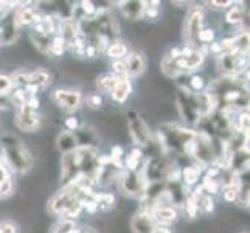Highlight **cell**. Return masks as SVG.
Instances as JSON below:
<instances>
[{
    "label": "cell",
    "instance_id": "cell-6",
    "mask_svg": "<svg viewBox=\"0 0 250 233\" xmlns=\"http://www.w3.org/2000/svg\"><path fill=\"white\" fill-rule=\"evenodd\" d=\"M53 101L59 107H62L64 110L73 112L76 109L81 107L83 97L80 92L76 90H64V89H58L53 93Z\"/></svg>",
    "mask_w": 250,
    "mask_h": 233
},
{
    "label": "cell",
    "instance_id": "cell-2",
    "mask_svg": "<svg viewBox=\"0 0 250 233\" xmlns=\"http://www.w3.org/2000/svg\"><path fill=\"white\" fill-rule=\"evenodd\" d=\"M146 180L142 172L125 169L118 177V187L122 193L129 197H142L146 190Z\"/></svg>",
    "mask_w": 250,
    "mask_h": 233
},
{
    "label": "cell",
    "instance_id": "cell-5",
    "mask_svg": "<svg viewBox=\"0 0 250 233\" xmlns=\"http://www.w3.org/2000/svg\"><path fill=\"white\" fill-rule=\"evenodd\" d=\"M127 126H129V131H131L132 140L137 145H140V146L149 145L151 131H149L148 125L143 122V118L137 114V112H134V110L127 112Z\"/></svg>",
    "mask_w": 250,
    "mask_h": 233
},
{
    "label": "cell",
    "instance_id": "cell-40",
    "mask_svg": "<svg viewBox=\"0 0 250 233\" xmlns=\"http://www.w3.org/2000/svg\"><path fill=\"white\" fill-rule=\"evenodd\" d=\"M6 180H10V174H8V169L3 167V165H0V187H2Z\"/></svg>",
    "mask_w": 250,
    "mask_h": 233
},
{
    "label": "cell",
    "instance_id": "cell-1",
    "mask_svg": "<svg viewBox=\"0 0 250 233\" xmlns=\"http://www.w3.org/2000/svg\"><path fill=\"white\" fill-rule=\"evenodd\" d=\"M3 159L14 171L25 172L33 167V157L22 145V142L13 134H5L2 137Z\"/></svg>",
    "mask_w": 250,
    "mask_h": 233
},
{
    "label": "cell",
    "instance_id": "cell-24",
    "mask_svg": "<svg viewBox=\"0 0 250 233\" xmlns=\"http://www.w3.org/2000/svg\"><path fill=\"white\" fill-rule=\"evenodd\" d=\"M75 230H76L75 229V221L62 218V219H59L53 226V229H51V233H73Z\"/></svg>",
    "mask_w": 250,
    "mask_h": 233
},
{
    "label": "cell",
    "instance_id": "cell-23",
    "mask_svg": "<svg viewBox=\"0 0 250 233\" xmlns=\"http://www.w3.org/2000/svg\"><path fill=\"white\" fill-rule=\"evenodd\" d=\"M126 53H127V47L125 44H122V42H112L106 50V55L109 58H114L115 61L117 59H122Z\"/></svg>",
    "mask_w": 250,
    "mask_h": 233
},
{
    "label": "cell",
    "instance_id": "cell-42",
    "mask_svg": "<svg viewBox=\"0 0 250 233\" xmlns=\"http://www.w3.org/2000/svg\"><path fill=\"white\" fill-rule=\"evenodd\" d=\"M236 196H238V191L235 188H229L226 191V199L227 201H236Z\"/></svg>",
    "mask_w": 250,
    "mask_h": 233
},
{
    "label": "cell",
    "instance_id": "cell-34",
    "mask_svg": "<svg viewBox=\"0 0 250 233\" xmlns=\"http://www.w3.org/2000/svg\"><path fill=\"white\" fill-rule=\"evenodd\" d=\"M197 207H199V205L196 204L194 197H188V199H187V210H188V216H189V218H194V216H196Z\"/></svg>",
    "mask_w": 250,
    "mask_h": 233
},
{
    "label": "cell",
    "instance_id": "cell-4",
    "mask_svg": "<svg viewBox=\"0 0 250 233\" xmlns=\"http://www.w3.org/2000/svg\"><path fill=\"white\" fill-rule=\"evenodd\" d=\"M80 197L78 188L76 185H68L64 187L61 191H58L48 202V210L53 214H64V212L70 207V204Z\"/></svg>",
    "mask_w": 250,
    "mask_h": 233
},
{
    "label": "cell",
    "instance_id": "cell-27",
    "mask_svg": "<svg viewBox=\"0 0 250 233\" xmlns=\"http://www.w3.org/2000/svg\"><path fill=\"white\" fill-rule=\"evenodd\" d=\"M235 48L238 53H243V55L250 50V34L249 33H243L238 39H235Z\"/></svg>",
    "mask_w": 250,
    "mask_h": 233
},
{
    "label": "cell",
    "instance_id": "cell-25",
    "mask_svg": "<svg viewBox=\"0 0 250 233\" xmlns=\"http://www.w3.org/2000/svg\"><path fill=\"white\" fill-rule=\"evenodd\" d=\"M92 199L97 202L98 205V210H107L112 207V204H114V196L109 194V193H101V194H95L92 196Z\"/></svg>",
    "mask_w": 250,
    "mask_h": 233
},
{
    "label": "cell",
    "instance_id": "cell-17",
    "mask_svg": "<svg viewBox=\"0 0 250 233\" xmlns=\"http://www.w3.org/2000/svg\"><path fill=\"white\" fill-rule=\"evenodd\" d=\"M204 61V55L202 53H191L188 56L180 55L176 59V65L177 68H182V70H194L196 67H199Z\"/></svg>",
    "mask_w": 250,
    "mask_h": 233
},
{
    "label": "cell",
    "instance_id": "cell-13",
    "mask_svg": "<svg viewBox=\"0 0 250 233\" xmlns=\"http://www.w3.org/2000/svg\"><path fill=\"white\" fill-rule=\"evenodd\" d=\"M56 146L62 154H68L78 149V142L75 139V134L68 131H62L56 139Z\"/></svg>",
    "mask_w": 250,
    "mask_h": 233
},
{
    "label": "cell",
    "instance_id": "cell-12",
    "mask_svg": "<svg viewBox=\"0 0 250 233\" xmlns=\"http://www.w3.org/2000/svg\"><path fill=\"white\" fill-rule=\"evenodd\" d=\"M76 135L75 139L78 142V148H93L98 145V137H97V132L93 131L92 127L89 126H81L76 129Z\"/></svg>",
    "mask_w": 250,
    "mask_h": 233
},
{
    "label": "cell",
    "instance_id": "cell-32",
    "mask_svg": "<svg viewBox=\"0 0 250 233\" xmlns=\"http://www.w3.org/2000/svg\"><path fill=\"white\" fill-rule=\"evenodd\" d=\"M243 10L244 8L243 6H238V8H233L229 16H227V21L231 22V23H235V22H241V19H243Z\"/></svg>",
    "mask_w": 250,
    "mask_h": 233
},
{
    "label": "cell",
    "instance_id": "cell-44",
    "mask_svg": "<svg viewBox=\"0 0 250 233\" xmlns=\"http://www.w3.org/2000/svg\"><path fill=\"white\" fill-rule=\"evenodd\" d=\"M202 204H204V207H205V210L207 212H211L213 210V202H211V199L208 196H204L202 197Z\"/></svg>",
    "mask_w": 250,
    "mask_h": 233
},
{
    "label": "cell",
    "instance_id": "cell-29",
    "mask_svg": "<svg viewBox=\"0 0 250 233\" xmlns=\"http://www.w3.org/2000/svg\"><path fill=\"white\" fill-rule=\"evenodd\" d=\"M197 177H199V169H197V168H194V167H187L184 169V179H185V182L188 185H193L196 180H197Z\"/></svg>",
    "mask_w": 250,
    "mask_h": 233
},
{
    "label": "cell",
    "instance_id": "cell-21",
    "mask_svg": "<svg viewBox=\"0 0 250 233\" xmlns=\"http://www.w3.org/2000/svg\"><path fill=\"white\" fill-rule=\"evenodd\" d=\"M31 39H33V44L36 45V48L39 51H42V53H50V50H51V39H50L48 34L34 31L31 34Z\"/></svg>",
    "mask_w": 250,
    "mask_h": 233
},
{
    "label": "cell",
    "instance_id": "cell-11",
    "mask_svg": "<svg viewBox=\"0 0 250 233\" xmlns=\"http://www.w3.org/2000/svg\"><path fill=\"white\" fill-rule=\"evenodd\" d=\"M125 64H126V75L127 76H140L146 68V61H145L143 55L137 53V51H132L131 55L126 56Z\"/></svg>",
    "mask_w": 250,
    "mask_h": 233
},
{
    "label": "cell",
    "instance_id": "cell-9",
    "mask_svg": "<svg viewBox=\"0 0 250 233\" xmlns=\"http://www.w3.org/2000/svg\"><path fill=\"white\" fill-rule=\"evenodd\" d=\"M17 36H19V23H17L16 17L8 16L0 23V41L3 44H13Z\"/></svg>",
    "mask_w": 250,
    "mask_h": 233
},
{
    "label": "cell",
    "instance_id": "cell-49",
    "mask_svg": "<svg viewBox=\"0 0 250 233\" xmlns=\"http://www.w3.org/2000/svg\"><path fill=\"white\" fill-rule=\"evenodd\" d=\"M246 139H249V140H250V127H247V129H246Z\"/></svg>",
    "mask_w": 250,
    "mask_h": 233
},
{
    "label": "cell",
    "instance_id": "cell-26",
    "mask_svg": "<svg viewBox=\"0 0 250 233\" xmlns=\"http://www.w3.org/2000/svg\"><path fill=\"white\" fill-rule=\"evenodd\" d=\"M81 210H83V201H81V197H76V199L70 204V207L64 212V218L73 221L75 218L80 216Z\"/></svg>",
    "mask_w": 250,
    "mask_h": 233
},
{
    "label": "cell",
    "instance_id": "cell-50",
    "mask_svg": "<svg viewBox=\"0 0 250 233\" xmlns=\"http://www.w3.org/2000/svg\"><path fill=\"white\" fill-rule=\"evenodd\" d=\"M247 80H250V72H247Z\"/></svg>",
    "mask_w": 250,
    "mask_h": 233
},
{
    "label": "cell",
    "instance_id": "cell-18",
    "mask_svg": "<svg viewBox=\"0 0 250 233\" xmlns=\"http://www.w3.org/2000/svg\"><path fill=\"white\" fill-rule=\"evenodd\" d=\"M14 17H16V21H17V23H19V25H33V23L36 25L42 19V17L38 16L36 11H34L33 8H30V6L19 8V11L16 13Z\"/></svg>",
    "mask_w": 250,
    "mask_h": 233
},
{
    "label": "cell",
    "instance_id": "cell-35",
    "mask_svg": "<svg viewBox=\"0 0 250 233\" xmlns=\"http://www.w3.org/2000/svg\"><path fill=\"white\" fill-rule=\"evenodd\" d=\"M101 103H103V100H101L100 95H90V97L87 98V105L92 109H98L101 106Z\"/></svg>",
    "mask_w": 250,
    "mask_h": 233
},
{
    "label": "cell",
    "instance_id": "cell-36",
    "mask_svg": "<svg viewBox=\"0 0 250 233\" xmlns=\"http://www.w3.org/2000/svg\"><path fill=\"white\" fill-rule=\"evenodd\" d=\"M0 233H17V227L13 222H2L0 224Z\"/></svg>",
    "mask_w": 250,
    "mask_h": 233
},
{
    "label": "cell",
    "instance_id": "cell-19",
    "mask_svg": "<svg viewBox=\"0 0 250 233\" xmlns=\"http://www.w3.org/2000/svg\"><path fill=\"white\" fill-rule=\"evenodd\" d=\"M48 83H50V75L47 70H42V68L34 70L33 73L28 75V85H31V87L38 89V90L47 87Z\"/></svg>",
    "mask_w": 250,
    "mask_h": 233
},
{
    "label": "cell",
    "instance_id": "cell-8",
    "mask_svg": "<svg viewBox=\"0 0 250 233\" xmlns=\"http://www.w3.org/2000/svg\"><path fill=\"white\" fill-rule=\"evenodd\" d=\"M202 17L204 16L201 10H193L189 13L188 19L185 21V38L189 41V44H193V45H196V41L199 39Z\"/></svg>",
    "mask_w": 250,
    "mask_h": 233
},
{
    "label": "cell",
    "instance_id": "cell-38",
    "mask_svg": "<svg viewBox=\"0 0 250 233\" xmlns=\"http://www.w3.org/2000/svg\"><path fill=\"white\" fill-rule=\"evenodd\" d=\"M213 38H214V33L211 30H202L199 33V41H202V42H211Z\"/></svg>",
    "mask_w": 250,
    "mask_h": 233
},
{
    "label": "cell",
    "instance_id": "cell-14",
    "mask_svg": "<svg viewBox=\"0 0 250 233\" xmlns=\"http://www.w3.org/2000/svg\"><path fill=\"white\" fill-rule=\"evenodd\" d=\"M152 219H157L159 222L163 224H169L177 218V213L172 207H167V205H156L154 209L149 210Z\"/></svg>",
    "mask_w": 250,
    "mask_h": 233
},
{
    "label": "cell",
    "instance_id": "cell-37",
    "mask_svg": "<svg viewBox=\"0 0 250 233\" xmlns=\"http://www.w3.org/2000/svg\"><path fill=\"white\" fill-rule=\"evenodd\" d=\"M65 127L68 129V132H70V131H76V129L80 127L78 120H76L75 117H68V118H65Z\"/></svg>",
    "mask_w": 250,
    "mask_h": 233
},
{
    "label": "cell",
    "instance_id": "cell-10",
    "mask_svg": "<svg viewBox=\"0 0 250 233\" xmlns=\"http://www.w3.org/2000/svg\"><path fill=\"white\" fill-rule=\"evenodd\" d=\"M156 224H154V219L151 216L149 210H140L139 213L132 218V230L135 233H152Z\"/></svg>",
    "mask_w": 250,
    "mask_h": 233
},
{
    "label": "cell",
    "instance_id": "cell-20",
    "mask_svg": "<svg viewBox=\"0 0 250 233\" xmlns=\"http://www.w3.org/2000/svg\"><path fill=\"white\" fill-rule=\"evenodd\" d=\"M118 80H120V78L115 76L114 73H106V75L100 76L97 80V87L103 93H112V90L115 89Z\"/></svg>",
    "mask_w": 250,
    "mask_h": 233
},
{
    "label": "cell",
    "instance_id": "cell-28",
    "mask_svg": "<svg viewBox=\"0 0 250 233\" xmlns=\"http://www.w3.org/2000/svg\"><path fill=\"white\" fill-rule=\"evenodd\" d=\"M65 48H67L65 41L61 36H56L53 41H51V50H50V53H53L56 56H61L64 53Z\"/></svg>",
    "mask_w": 250,
    "mask_h": 233
},
{
    "label": "cell",
    "instance_id": "cell-39",
    "mask_svg": "<svg viewBox=\"0 0 250 233\" xmlns=\"http://www.w3.org/2000/svg\"><path fill=\"white\" fill-rule=\"evenodd\" d=\"M204 187H205L207 190H208L210 193H216V191H218V185H216V182H214V180L210 179V177H205Z\"/></svg>",
    "mask_w": 250,
    "mask_h": 233
},
{
    "label": "cell",
    "instance_id": "cell-31",
    "mask_svg": "<svg viewBox=\"0 0 250 233\" xmlns=\"http://www.w3.org/2000/svg\"><path fill=\"white\" fill-rule=\"evenodd\" d=\"M11 87H13L11 78L0 75V95H8L11 92Z\"/></svg>",
    "mask_w": 250,
    "mask_h": 233
},
{
    "label": "cell",
    "instance_id": "cell-7",
    "mask_svg": "<svg viewBox=\"0 0 250 233\" xmlns=\"http://www.w3.org/2000/svg\"><path fill=\"white\" fill-rule=\"evenodd\" d=\"M16 125L19 126L22 131H34L39 126V117L36 114V110H33L27 103L17 107L16 112Z\"/></svg>",
    "mask_w": 250,
    "mask_h": 233
},
{
    "label": "cell",
    "instance_id": "cell-16",
    "mask_svg": "<svg viewBox=\"0 0 250 233\" xmlns=\"http://www.w3.org/2000/svg\"><path fill=\"white\" fill-rule=\"evenodd\" d=\"M131 90H132L131 81L127 80V76H125V78H120L117 85H115V89L112 90L110 95L117 103H125L129 95H131Z\"/></svg>",
    "mask_w": 250,
    "mask_h": 233
},
{
    "label": "cell",
    "instance_id": "cell-30",
    "mask_svg": "<svg viewBox=\"0 0 250 233\" xmlns=\"http://www.w3.org/2000/svg\"><path fill=\"white\" fill-rule=\"evenodd\" d=\"M112 72H114V75L118 76V78L127 76L126 75V64H125L123 59H117V61L112 63Z\"/></svg>",
    "mask_w": 250,
    "mask_h": 233
},
{
    "label": "cell",
    "instance_id": "cell-48",
    "mask_svg": "<svg viewBox=\"0 0 250 233\" xmlns=\"http://www.w3.org/2000/svg\"><path fill=\"white\" fill-rule=\"evenodd\" d=\"M221 48H222V47H221L219 44H213V45H211V50H213V51H216V53H218V51H219Z\"/></svg>",
    "mask_w": 250,
    "mask_h": 233
},
{
    "label": "cell",
    "instance_id": "cell-33",
    "mask_svg": "<svg viewBox=\"0 0 250 233\" xmlns=\"http://www.w3.org/2000/svg\"><path fill=\"white\" fill-rule=\"evenodd\" d=\"M81 5V10H83V13L87 16V17H90V16H93V14H97V6H95L92 2H81L80 3Z\"/></svg>",
    "mask_w": 250,
    "mask_h": 233
},
{
    "label": "cell",
    "instance_id": "cell-15",
    "mask_svg": "<svg viewBox=\"0 0 250 233\" xmlns=\"http://www.w3.org/2000/svg\"><path fill=\"white\" fill-rule=\"evenodd\" d=\"M120 5H122L120 10H122L123 16L127 17V19H132V21L140 19L146 10L145 2H122Z\"/></svg>",
    "mask_w": 250,
    "mask_h": 233
},
{
    "label": "cell",
    "instance_id": "cell-22",
    "mask_svg": "<svg viewBox=\"0 0 250 233\" xmlns=\"http://www.w3.org/2000/svg\"><path fill=\"white\" fill-rule=\"evenodd\" d=\"M160 68H162V72L165 73L167 76L176 78V76L179 75V68H177V65H176V61H174V59H172L169 55H167L165 58L162 59Z\"/></svg>",
    "mask_w": 250,
    "mask_h": 233
},
{
    "label": "cell",
    "instance_id": "cell-46",
    "mask_svg": "<svg viewBox=\"0 0 250 233\" xmlns=\"http://www.w3.org/2000/svg\"><path fill=\"white\" fill-rule=\"evenodd\" d=\"M73 233H97V230H93L92 227H81L78 230H75Z\"/></svg>",
    "mask_w": 250,
    "mask_h": 233
},
{
    "label": "cell",
    "instance_id": "cell-43",
    "mask_svg": "<svg viewBox=\"0 0 250 233\" xmlns=\"http://www.w3.org/2000/svg\"><path fill=\"white\" fill-rule=\"evenodd\" d=\"M239 123H241V127H243V129H247V127H249V125H250V115H247V114L241 115Z\"/></svg>",
    "mask_w": 250,
    "mask_h": 233
},
{
    "label": "cell",
    "instance_id": "cell-47",
    "mask_svg": "<svg viewBox=\"0 0 250 233\" xmlns=\"http://www.w3.org/2000/svg\"><path fill=\"white\" fill-rule=\"evenodd\" d=\"M211 5H216L218 8H221V6H229V5H231V2H211Z\"/></svg>",
    "mask_w": 250,
    "mask_h": 233
},
{
    "label": "cell",
    "instance_id": "cell-3",
    "mask_svg": "<svg viewBox=\"0 0 250 233\" xmlns=\"http://www.w3.org/2000/svg\"><path fill=\"white\" fill-rule=\"evenodd\" d=\"M61 179L64 187L73 185L81 179V163L78 151L68 152L62 155L61 160Z\"/></svg>",
    "mask_w": 250,
    "mask_h": 233
},
{
    "label": "cell",
    "instance_id": "cell-41",
    "mask_svg": "<svg viewBox=\"0 0 250 233\" xmlns=\"http://www.w3.org/2000/svg\"><path fill=\"white\" fill-rule=\"evenodd\" d=\"M191 85H193V89L199 90V89L204 87V80H202L201 76H194L193 80H191Z\"/></svg>",
    "mask_w": 250,
    "mask_h": 233
},
{
    "label": "cell",
    "instance_id": "cell-45",
    "mask_svg": "<svg viewBox=\"0 0 250 233\" xmlns=\"http://www.w3.org/2000/svg\"><path fill=\"white\" fill-rule=\"evenodd\" d=\"M152 233H172L171 229H168L167 226H162V224H159V226L154 227Z\"/></svg>",
    "mask_w": 250,
    "mask_h": 233
}]
</instances>
